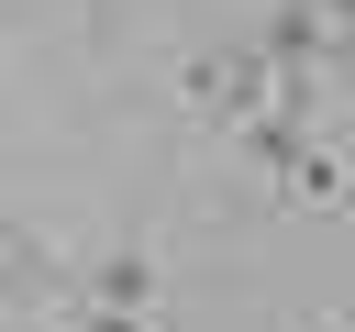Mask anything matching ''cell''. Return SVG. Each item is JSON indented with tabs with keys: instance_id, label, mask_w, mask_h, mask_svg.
<instances>
[{
	"instance_id": "6da1fadb",
	"label": "cell",
	"mask_w": 355,
	"mask_h": 332,
	"mask_svg": "<svg viewBox=\"0 0 355 332\" xmlns=\"http://www.w3.org/2000/svg\"><path fill=\"white\" fill-rule=\"evenodd\" d=\"M266 89H277L266 55H189V66H178V100H189L200 122H244V111H266Z\"/></svg>"
},
{
	"instance_id": "7a4b0ae2",
	"label": "cell",
	"mask_w": 355,
	"mask_h": 332,
	"mask_svg": "<svg viewBox=\"0 0 355 332\" xmlns=\"http://www.w3.org/2000/svg\"><path fill=\"white\" fill-rule=\"evenodd\" d=\"M277 199H288V210H344V199H355V177H344V155H333V144H300V155L277 166Z\"/></svg>"
},
{
	"instance_id": "3957f363",
	"label": "cell",
	"mask_w": 355,
	"mask_h": 332,
	"mask_svg": "<svg viewBox=\"0 0 355 332\" xmlns=\"http://www.w3.org/2000/svg\"><path fill=\"white\" fill-rule=\"evenodd\" d=\"M266 55H277V77H311V55H322V11H311V0H277Z\"/></svg>"
},
{
	"instance_id": "277c9868",
	"label": "cell",
	"mask_w": 355,
	"mask_h": 332,
	"mask_svg": "<svg viewBox=\"0 0 355 332\" xmlns=\"http://www.w3.org/2000/svg\"><path fill=\"white\" fill-rule=\"evenodd\" d=\"M89 288H100V310H144V299H155V255H144V243H122V255H100V277H89Z\"/></svg>"
},
{
	"instance_id": "5b68a950",
	"label": "cell",
	"mask_w": 355,
	"mask_h": 332,
	"mask_svg": "<svg viewBox=\"0 0 355 332\" xmlns=\"http://www.w3.org/2000/svg\"><path fill=\"white\" fill-rule=\"evenodd\" d=\"M311 11H322V44H333V55H355V0H311Z\"/></svg>"
},
{
	"instance_id": "8992f818",
	"label": "cell",
	"mask_w": 355,
	"mask_h": 332,
	"mask_svg": "<svg viewBox=\"0 0 355 332\" xmlns=\"http://www.w3.org/2000/svg\"><path fill=\"white\" fill-rule=\"evenodd\" d=\"M78 332H144V321H133V310H89Z\"/></svg>"
},
{
	"instance_id": "52a82bcc",
	"label": "cell",
	"mask_w": 355,
	"mask_h": 332,
	"mask_svg": "<svg viewBox=\"0 0 355 332\" xmlns=\"http://www.w3.org/2000/svg\"><path fill=\"white\" fill-rule=\"evenodd\" d=\"M311 332H344V321H311Z\"/></svg>"
}]
</instances>
